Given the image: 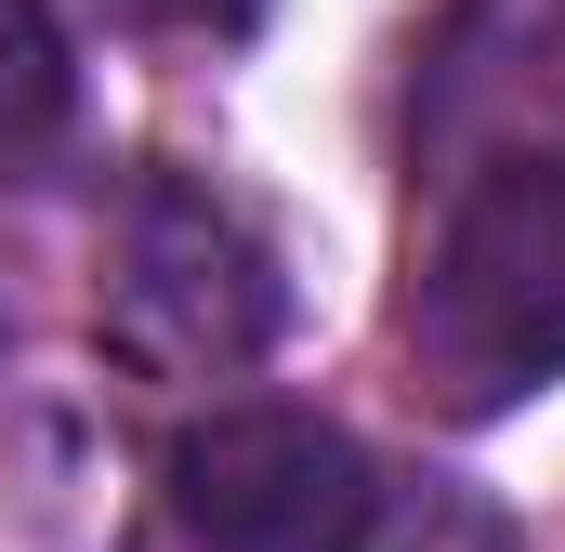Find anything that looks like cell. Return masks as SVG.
Here are the masks:
<instances>
[{"label":"cell","mask_w":565,"mask_h":552,"mask_svg":"<svg viewBox=\"0 0 565 552\" xmlns=\"http://www.w3.org/2000/svg\"><path fill=\"white\" fill-rule=\"evenodd\" d=\"M408 355L447 408L565 382V0H460L422 53Z\"/></svg>","instance_id":"cell-1"},{"label":"cell","mask_w":565,"mask_h":552,"mask_svg":"<svg viewBox=\"0 0 565 552\" xmlns=\"http://www.w3.org/2000/svg\"><path fill=\"white\" fill-rule=\"evenodd\" d=\"M277 316H289L277 237L198 171H132V198L106 224V276H93L106 355L145 382H237L277 342Z\"/></svg>","instance_id":"cell-2"},{"label":"cell","mask_w":565,"mask_h":552,"mask_svg":"<svg viewBox=\"0 0 565 552\" xmlns=\"http://www.w3.org/2000/svg\"><path fill=\"white\" fill-rule=\"evenodd\" d=\"M158 474H171V527L198 552H382L408 500V474H382L369 434H342L329 408H277V395L198 408Z\"/></svg>","instance_id":"cell-3"},{"label":"cell","mask_w":565,"mask_h":552,"mask_svg":"<svg viewBox=\"0 0 565 552\" xmlns=\"http://www.w3.org/2000/svg\"><path fill=\"white\" fill-rule=\"evenodd\" d=\"M79 132V40L53 0H0V171H40Z\"/></svg>","instance_id":"cell-4"},{"label":"cell","mask_w":565,"mask_h":552,"mask_svg":"<svg viewBox=\"0 0 565 552\" xmlns=\"http://www.w3.org/2000/svg\"><path fill=\"white\" fill-rule=\"evenodd\" d=\"M93 13L132 26V40H250L264 0H93Z\"/></svg>","instance_id":"cell-5"}]
</instances>
